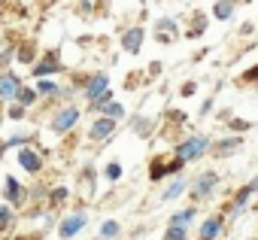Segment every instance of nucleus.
<instances>
[{
	"label": "nucleus",
	"instance_id": "dca6fc26",
	"mask_svg": "<svg viewBox=\"0 0 258 240\" xmlns=\"http://www.w3.org/2000/svg\"><path fill=\"white\" fill-rule=\"evenodd\" d=\"M204 31H207V16H201V13H198V16L191 19V28H188V37H201Z\"/></svg>",
	"mask_w": 258,
	"mask_h": 240
},
{
	"label": "nucleus",
	"instance_id": "c85d7f7f",
	"mask_svg": "<svg viewBox=\"0 0 258 240\" xmlns=\"http://www.w3.org/2000/svg\"><path fill=\"white\" fill-rule=\"evenodd\" d=\"M210 109H213V97H207V100H204V106H201V115H207Z\"/></svg>",
	"mask_w": 258,
	"mask_h": 240
},
{
	"label": "nucleus",
	"instance_id": "b1692460",
	"mask_svg": "<svg viewBox=\"0 0 258 240\" xmlns=\"http://www.w3.org/2000/svg\"><path fill=\"white\" fill-rule=\"evenodd\" d=\"M240 82H258V64H255V67H252V70H246V73H243V79H240Z\"/></svg>",
	"mask_w": 258,
	"mask_h": 240
},
{
	"label": "nucleus",
	"instance_id": "6e6552de",
	"mask_svg": "<svg viewBox=\"0 0 258 240\" xmlns=\"http://www.w3.org/2000/svg\"><path fill=\"white\" fill-rule=\"evenodd\" d=\"M115 131V122H112V118H97V122L91 125V140H103V137H109Z\"/></svg>",
	"mask_w": 258,
	"mask_h": 240
},
{
	"label": "nucleus",
	"instance_id": "bb28decb",
	"mask_svg": "<svg viewBox=\"0 0 258 240\" xmlns=\"http://www.w3.org/2000/svg\"><path fill=\"white\" fill-rule=\"evenodd\" d=\"M19 58H22V61H31V58H34V49H22Z\"/></svg>",
	"mask_w": 258,
	"mask_h": 240
},
{
	"label": "nucleus",
	"instance_id": "20e7f679",
	"mask_svg": "<svg viewBox=\"0 0 258 240\" xmlns=\"http://www.w3.org/2000/svg\"><path fill=\"white\" fill-rule=\"evenodd\" d=\"M240 146H243V137L234 134V137H225V140H219V143H210V155H213V158H228V155H234Z\"/></svg>",
	"mask_w": 258,
	"mask_h": 240
},
{
	"label": "nucleus",
	"instance_id": "6ab92c4d",
	"mask_svg": "<svg viewBox=\"0 0 258 240\" xmlns=\"http://www.w3.org/2000/svg\"><path fill=\"white\" fill-rule=\"evenodd\" d=\"M55 70H58L55 58H46L43 64H37V70H34V73H37V76H46V73H55Z\"/></svg>",
	"mask_w": 258,
	"mask_h": 240
},
{
	"label": "nucleus",
	"instance_id": "cd10ccee",
	"mask_svg": "<svg viewBox=\"0 0 258 240\" xmlns=\"http://www.w3.org/2000/svg\"><path fill=\"white\" fill-rule=\"evenodd\" d=\"M195 88H198L195 82H185V85H182V94H185V97H191V91H195Z\"/></svg>",
	"mask_w": 258,
	"mask_h": 240
},
{
	"label": "nucleus",
	"instance_id": "f3484780",
	"mask_svg": "<svg viewBox=\"0 0 258 240\" xmlns=\"http://www.w3.org/2000/svg\"><path fill=\"white\" fill-rule=\"evenodd\" d=\"M164 240H188V228L167 225V231H164Z\"/></svg>",
	"mask_w": 258,
	"mask_h": 240
},
{
	"label": "nucleus",
	"instance_id": "4be33fe9",
	"mask_svg": "<svg viewBox=\"0 0 258 240\" xmlns=\"http://www.w3.org/2000/svg\"><path fill=\"white\" fill-rule=\"evenodd\" d=\"M231 128L237 134H243V131H249V122H243V118H231Z\"/></svg>",
	"mask_w": 258,
	"mask_h": 240
},
{
	"label": "nucleus",
	"instance_id": "a878e982",
	"mask_svg": "<svg viewBox=\"0 0 258 240\" xmlns=\"http://www.w3.org/2000/svg\"><path fill=\"white\" fill-rule=\"evenodd\" d=\"M16 97H19V100H22V103H31V100H34V91H19V94H16Z\"/></svg>",
	"mask_w": 258,
	"mask_h": 240
},
{
	"label": "nucleus",
	"instance_id": "f03ea898",
	"mask_svg": "<svg viewBox=\"0 0 258 240\" xmlns=\"http://www.w3.org/2000/svg\"><path fill=\"white\" fill-rule=\"evenodd\" d=\"M216 186H219V173L216 170H201L191 183H188V195H191V201L198 204V201H207L213 192H216Z\"/></svg>",
	"mask_w": 258,
	"mask_h": 240
},
{
	"label": "nucleus",
	"instance_id": "aec40b11",
	"mask_svg": "<svg viewBox=\"0 0 258 240\" xmlns=\"http://www.w3.org/2000/svg\"><path fill=\"white\" fill-rule=\"evenodd\" d=\"M115 234H118V222H103V225H100V237H103V240H112Z\"/></svg>",
	"mask_w": 258,
	"mask_h": 240
},
{
	"label": "nucleus",
	"instance_id": "0eeeda50",
	"mask_svg": "<svg viewBox=\"0 0 258 240\" xmlns=\"http://www.w3.org/2000/svg\"><path fill=\"white\" fill-rule=\"evenodd\" d=\"M76 118H79V112H76V109L70 106V109H64V112H58V115H55V122H52V128L64 134V131H70V128L76 125Z\"/></svg>",
	"mask_w": 258,
	"mask_h": 240
},
{
	"label": "nucleus",
	"instance_id": "7ed1b4c3",
	"mask_svg": "<svg viewBox=\"0 0 258 240\" xmlns=\"http://www.w3.org/2000/svg\"><path fill=\"white\" fill-rule=\"evenodd\" d=\"M222 231H225V213H213V216H207V219L201 222L198 240H219Z\"/></svg>",
	"mask_w": 258,
	"mask_h": 240
},
{
	"label": "nucleus",
	"instance_id": "ddd939ff",
	"mask_svg": "<svg viewBox=\"0 0 258 240\" xmlns=\"http://www.w3.org/2000/svg\"><path fill=\"white\" fill-rule=\"evenodd\" d=\"M155 34H158V40H161V43H170V40L176 37V25H173L170 19H161V22H158V31H155Z\"/></svg>",
	"mask_w": 258,
	"mask_h": 240
},
{
	"label": "nucleus",
	"instance_id": "412c9836",
	"mask_svg": "<svg viewBox=\"0 0 258 240\" xmlns=\"http://www.w3.org/2000/svg\"><path fill=\"white\" fill-rule=\"evenodd\" d=\"M103 173H106V179H118V176H121V164H115V161H112V164H106V170H103Z\"/></svg>",
	"mask_w": 258,
	"mask_h": 240
},
{
	"label": "nucleus",
	"instance_id": "4468645a",
	"mask_svg": "<svg viewBox=\"0 0 258 240\" xmlns=\"http://www.w3.org/2000/svg\"><path fill=\"white\" fill-rule=\"evenodd\" d=\"M22 88H19V79L16 76H4L0 79V97H16Z\"/></svg>",
	"mask_w": 258,
	"mask_h": 240
},
{
	"label": "nucleus",
	"instance_id": "1a4fd4ad",
	"mask_svg": "<svg viewBox=\"0 0 258 240\" xmlns=\"http://www.w3.org/2000/svg\"><path fill=\"white\" fill-rule=\"evenodd\" d=\"M140 43H143V28H131V31L121 37L124 52H140Z\"/></svg>",
	"mask_w": 258,
	"mask_h": 240
},
{
	"label": "nucleus",
	"instance_id": "f257e3e1",
	"mask_svg": "<svg viewBox=\"0 0 258 240\" xmlns=\"http://www.w3.org/2000/svg\"><path fill=\"white\" fill-rule=\"evenodd\" d=\"M207 152H210V137H207V134H195V137L176 143V158H179V161H198V158H204Z\"/></svg>",
	"mask_w": 258,
	"mask_h": 240
},
{
	"label": "nucleus",
	"instance_id": "393cba45",
	"mask_svg": "<svg viewBox=\"0 0 258 240\" xmlns=\"http://www.w3.org/2000/svg\"><path fill=\"white\" fill-rule=\"evenodd\" d=\"M134 128H137V134H149L152 122H143V118H140V122H134Z\"/></svg>",
	"mask_w": 258,
	"mask_h": 240
},
{
	"label": "nucleus",
	"instance_id": "a211bd4d",
	"mask_svg": "<svg viewBox=\"0 0 258 240\" xmlns=\"http://www.w3.org/2000/svg\"><path fill=\"white\" fill-rule=\"evenodd\" d=\"M103 112H106V118H112V122H115V118L124 115V106L121 103H103Z\"/></svg>",
	"mask_w": 258,
	"mask_h": 240
},
{
	"label": "nucleus",
	"instance_id": "c756f323",
	"mask_svg": "<svg viewBox=\"0 0 258 240\" xmlns=\"http://www.w3.org/2000/svg\"><path fill=\"white\" fill-rule=\"evenodd\" d=\"M249 189H252V195H258V176H252V183H249Z\"/></svg>",
	"mask_w": 258,
	"mask_h": 240
},
{
	"label": "nucleus",
	"instance_id": "2eb2a0df",
	"mask_svg": "<svg viewBox=\"0 0 258 240\" xmlns=\"http://www.w3.org/2000/svg\"><path fill=\"white\" fill-rule=\"evenodd\" d=\"M19 164H22L25 170H40V155H37V152H31V149H22Z\"/></svg>",
	"mask_w": 258,
	"mask_h": 240
},
{
	"label": "nucleus",
	"instance_id": "f8f14e48",
	"mask_svg": "<svg viewBox=\"0 0 258 240\" xmlns=\"http://www.w3.org/2000/svg\"><path fill=\"white\" fill-rule=\"evenodd\" d=\"M195 216H198V210H195V204H191V207L173 213V216H170V225H176V228H188V225L195 222Z\"/></svg>",
	"mask_w": 258,
	"mask_h": 240
},
{
	"label": "nucleus",
	"instance_id": "423d86ee",
	"mask_svg": "<svg viewBox=\"0 0 258 240\" xmlns=\"http://www.w3.org/2000/svg\"><path fill=\"white\" fill-rule=\"evenodd\" d=\"M82 228H85V216H82V213L67 216V219L61 222V237H64V240H70V237H73V234H79Z\"/></svg>",
	"mask_w": 258,
	"mask_h": 240
},
{
	"label": "nucleus",
	"instance_id": "9b49d317",
	"mask_svg": "<svg viewBox=\"0 0 258 240\" xmlns=\"http://www.w3.org/2000/svg\"><path fill=\"white\" fill-rule=\"evenodd\" d=\"M185 189H188V179H185V176H176V179L161 192V201H173V198H179Z\"/></svg>",
	"mask_w": 258,
	"mask_h": 240
},
{
	"label": "nucleus",
	"instance_id": "39448f33",
	"mask_svg": "<svg viewBox=\"0 0 258 240\" xmlns=\"http://www.w3.org/2000/svg\"><path fill=\"white\" fill-rule=\"evenodd\" d=\"M106 91H109V79H106L103 73L91 76V79H88V85H85V97H88V100H100Z\"/></svg>",
	"mask_w": 258,
	"mask_h": 240
},
{
	"label": "nucleus",
	"instance_id": "9d476101",
	"mask_svg": "<svg viewBox=\"0 0 258 240\" xmlns=\"http://www.w3.org/2000/svg\"><path fill=\"white\" fill-rule=\"evenodd\" d=\"M234 10H237V0H216L213 16H216L219 22H228V19L234 16Z\"/></svg>",
	"mask_w": 258,
	"mask_h": 240
},
{
	"label": "nucleus",
	"instance_id": "5701e85b",
	"mask_svg": "<svg viewBox=\"0 0 258 240\" xmlns=\"http://www.w3.org/2000/svg\"><path fill=\"white\" fill-rule=\"evenodd\" d=\"M7 195H10L13 201H19V183H16V179H10V183H7Z\"/></svg>",
	"mask_w": 258,
	"mask_h": 240
},
{
	"label": "nucleus",
	"instance_id": "7c9ffc66",
	"mask_svg": "<svg viewBox=\"0 0 258 240\" xmlns=\"http://www.w3.org/2000/svg\"><path fill=\"white\" fill-rule=\"evenodd\" d=\"M7 219H10V213H7V210H4V207H0V225H4V222H7Z\"/></svg>",
	"mask_w": 258,
	"mask_h": 240
}]
</instances>
